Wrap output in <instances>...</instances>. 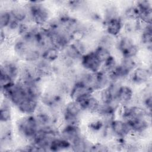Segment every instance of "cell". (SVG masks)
<instances>
[{"label": "cell", "mask_w": 152, "mask_h": 152, "mask_svg": "<svg viewBox=\"0 0 152 152\" xmlns=\"http://www.w3.org/2000/svg\"><path fill=\"white\" fill-rule=\"evenodd\" d=\"M17 129L20 135L26 139L31 141L39 129L35 116L27 115L20 119L17 122Z\"/></svg>", "instance_id": "cell-1"}, {"label": "cell", "mask_w": 152, "mask_h": 152, "mask_svg": "<svg viewBox=\"0 0 152 152\" xmlns=\"http://www.w3.org/2000/svg\"><path fill=\"white\" fill-rule=\"evenodd\" d=\"M27 10L28 14L36 26H42L48 23L49 18V12L39 2H31Z\"/></svg>", "instance_id": "cell-2"}, {"label": "cell", "mask_w": 152, "mask_h": 152, "mask_svg": "<svg viewBox=\"0 0 152 152\" xmlns=\"http://www.w3.org/2000/svg\"><path fill=\"white\" fill-rule=\"evenodd\" d=\"M118 48L122 54L123 58H134L138 51L137 46L132 40L128 37H122L117 43Z\"/></svg>", "instance_id": "cell-3"}, {"label": "cell", "mask_w": 152, "mask_h": 152, "mask_svg": "<svg viewBox=\"0 0 152 152\" xmlns=\"http://www.w3.org/2000/svg\"><path fill=\"white\" fill-rule=\"evenodd\" d=\"M80 59L82 66L90 72L95 73L99 71L102 65L101 61L94 51L84 53Z\"/></svg>", "instance_id": "cell-4"}, {"label": "cell", "mask_w": 152, "mask_h": 152, "mask_svg": "<svg viewBox=\"0 0 152 152\" xmlns=\"http://www.w3.org/2000/svg\"><path fill=\"white\" fill-rule=\"evenodd\" d=\"M93 91L94 90L90 86L78 81L71 88L69 94L72 100L78 102L81 99L93 94Z\"/></svg>", "instance_id": "cell-5"}, {"label": "cell", "mask_w": 152, "mask_h": 152, "mask_svg": "<svg viewBox=\"0 0 152 152\" xmlns=\"http://www.w3.org/2000/svg\"><path fill=\"white\" fill-rule=\"evenodd\" d=\"M109 127L118 138H125L131 132L128 124L124 120L113 119Z\"/></svg>", "instance_id": "cell-6"}, {"label": "cell", "mask_w": 152, "mask_h": 152, "mask_svg": "<svg viewBox=\"0 0 152 152\" xmlns=\"http://www.w3.org/2000/svg\"><path fill=\"white\" fill-rule=\"evenodd\" d=\"M17 107L22 113L33 115L38 107V100L28 96Z\"/></svg>", "instance_id": "cell-7"}, {"label": "cell", "mask_w": 152, "mask_h": 152, "mask_svg": "<svg viewBox=\"0 0 152 152\" xmlns=\"http://www.w3.org/2000/svg\"><path fill=\"white\" fill-rule=\"evenodd\" d=\"M81 106L83 110L97 113L100 104V101L93 95H88L77 102Z\"/></svg>", "instance_id": "cell-8"}, {"label": "cell", "mask_w": 152, "mask_h": 152, "mask_svg": "<svg viewBox=\"0 0 152 152\" xmlns=\"http://www.w3.org/2000/svg\"><path fill=\"white\" fill-rule=\"evenodd\" d=\"M81 137L79 126L66 125L61 132V137L66 140L72 144Z\"/></svg>", "instance_id": "cell-9"}, {"label": "cell", "mask_w": 152, "mask_h": 152, "mask_svg": "<svg viewBox=\"0 0 152 152\" xmlns=\"http://www.w3.org/2000/svg\"><path fill=\"white\" fill-rule=\"evenodd\" d=\"M151 77V71L149 69L143 67H136L132 71L131 79L136 84L147 83Z\"/></svg>", "instance_id": "cell-10"}, {"label": "cell", "mask_w": 152, "mask_h": 152, "mask_svg": "<svg viewBox=\"0 0 152 152\" xmlns=\"http://www.w3.org/2000/svg\"><path fill=\"white\" fill-rule=\"evenodd\" d=\"M123 27L122 20L116 17L106 21V30L108 35L110 36H118Z\"/></svg>", "instance_id": "cell-11"}, {"label": "cell", "mask_w": 152, "mask_h": 152, "mask_svg": "<svg viewBox=\"0 0 152 152\" xmlns=\"http://www.w3.org/2000/svg\"><path fill=\"white\" fill-rule=\"evenodd\" d=\"M133 98V91L127 86H120L116 94V100L119 104H128Z\"/></svg>", "instance_id": "cell-12"}, {"label": "cell", "mask_w": 152, "mask_h": 152, "mask_svg": "<svg viewBox=\"0 0 152 152\" xmlns=\"http://www.w3.org/2000/svg\"><path fill=\"white\" fill-rule=\"evenodd\" d=\"M83 109L80 104L74 100L68 102L64 109V116L80 118Z\"/></svg>", "instance_id": "cell-13"}, {"label": "cell", "mask_w": 152, "mask_h": 152, "mask_svg": "<svg viewBox=\"0 0 152 152\" xmlns=\"http://www.w3.org/2000/svg\"><path fill=\"white\" fill-rule=\"evenodd\" d=\"M65 52V57L66 59L70 61H74L81 59L83 53L80 50L75 43L69 44L64 49Z\"/></svg>", "instance_id": "cell-14"}, {"label": "cell", "mask_w": 152, "mask_h": 152, "mask_svg": "<svg viewBox=\"0 0 152 152\" xmlns=\"http://www.w3.org/2000/svg\"><path fill=\"white\" fill-rule=\"evenodd\" d=\"M71 148V144L70 142L61 137L55 138L50 142L49 146V150L53 151H61Z\"/></svg>", "instance_id": "cell-15"}, {"label": "cell", "mask_w": 152, "mask_h": 152, "mask_svg": "<svg viewBox=\"0 0 152 152\" xmlns=\"http://www.w3.org/2000/svg\"><path fill=\"white\" fill-rule=\"evenodd\" d=\"M59 50L54 46L49 47L43 50L41 58L42 59L51 62L57 59L59 56Z\"/></svg>", "instance_id": "cell-16"}, {"label": "cell", "mask_w": 152, "mask_h": 152, "mask_svg": "<svg viewBox=\"0 0 152 152\" xmlns=\"http://www.w3.org/2000/svg\"><path fill=\"white\" fill-rule=\"evenodd\" d=\"M10 12L12 17L20 23H24V21L27 18L28 15L27 10L21 7H15L12 9Z\"/></svg>", "instance_id": "cell-17"}, {"label": "cell", "mask_w": 152, "mask_h": 152, "mask_svg": "<svg viewBox=\"0 0 152 152\" xmlns=\"http://www.w3.org/2000/svg\"><path fill=\"white\" fill-rule=\"evenodd\" d=\"M1 69L4 71L14 80L19 74L18 67L17 64L14 62H9L4 64V65H1Z\"/></svg>", "instance_id": "cell-18"}, {"label": "cell", "mask_w": 152, "mask_h": 152, "mask_svg": "<svg viewBox=\"0 0 152 152\" xmlns=\"http://www.w3.org/2000/svg\"><path fill=\"white\" fill-rule=\"evenodd\" d=\"M12 116L11 110L10 107V105L8 102H5L4 104L1 106V110H0V119L2 122L7 123L9 122Z\"/></svg>", "instance_id": "cell-19"}, {"label": "cell", "mask_w": 152, "mask_h": 152, "mask_svg": "<svg viewBox=\"0 0 152 152\" xmlns=\"http://www.w3.org/2000/svg\"><path fill=\"white\" fill-rule=\"evenodd\" d=\"M94 53L103 64L107 58H109L112 55L109 51V49L103 46L98 45V46L94 50Z\"/></svg>", "instance_id": "cell-20"}, {"label": "cell", "mask_w": 152, "mask_h": 152, "mask_svg": "<svg viewBox=\"0 0 152 152\" xmlns=\"http://www.w3.org/2000/svg\"><path fill=\"white\" fill-rule=\"evenodd\" d=\"M12 20V15L10 11H2L0 14V25L1 28H7L10 25Z\"/></svg>", "instance_id": "cell-21"}, {"label": "cell", "mask_w": 152, "mask_h": 152, "mask_svg": "<svg viewBox=\"0 0 152 152\" xmlns=\"http://www.w3.org/2000/svg\"><path fill=\"white\" fill-rule=\"evenodd\" d=\"M14 83H15L14 80H13L10 75L6 74L4 71L1 69L0 84H1V89L7 88L12 85Z\"/></svg>", "instance_id": "cell-22"}, {"label": "cell", "mask_w": 152, "mask_h": 152, "mask_svg": "<svg viewBox=\"0 0 152 152\" xmlns=\"http://www.w3.org/2000/svg\"><path fill=\"white\" fill-rule=\"evenodd\" d=\"M108 147L104 144L101 143H97L96 144H92L90 151H109Z\"/></svg>", "instance_id": "cell-23"}]
</instances>
